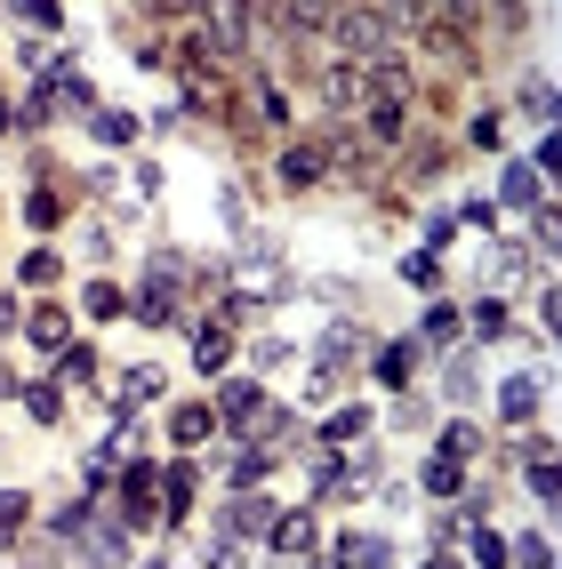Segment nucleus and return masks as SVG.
I'll use <instances>...</instances> for the list:
<instances>
[{
  "label": "nucleus",
  "instance_id": "79ce46f5",
  "mask_svg": "<svg viewBox=\"0 0 562 569\" xmlns=\"http://www.w3.org/2000/svg\"><path fill=\"white\" fill-rule=\"evenodd\" d=\"M249 353H257V369H282V361H289L297 346H282V337H257V346H249Z\"/></svg>",
  "mask_w": 562,
  "mask_h": 569
},
{
  "label": "nucleus",
  "instance_id": "393cba45",
  "mask_svg": "<svg viewBox=\"0 0 562 569\" xmlns=\"http://www.w3.org/2000/svg\"><path fill=\"white\" fill-rule=\"evenodd\" d=\"M24 337H32V346H49V353H57V346H72V329H65V313H57V306L32 313V321H24Z\"/></svg>",
  "mask_w": 562,
  "mask_h": 569
},
{
  "label": "nucleus",
  "instance_id": "37998d69",
  "mask_svg": "<svg viewBox=\"0 0 562 569\" xmlns=\"http://www.w3.org/2000/svg\"><path fill=\"white\" fill-rule=\"evenodd\" d=\"M426 337H459V306H434L426 313Z\"/></svg>",
  "mask_w": 562,
  "mask_h": 569
},
{
  "label": "nucleus",
  "instance_id": "e433bc0d",
  "mask_svg": "<svg viewBox=\"0 0 562 569\" xmlns=\"http://www.w3.org/2000/svg\"><path fill=\"white\" fill-rule=\"evenodd\" d=\"M57 217H65V201L49 193V184H41V193H32V201H24V224H41V233H49V224H57Z\"/></svg>",
  "mask_w": 562,
  "mask_h": 569
},
{
  "label": "nucleus",
  "instance_id": "ea45409f",
  "mask_svg": "<svg viewBox=\"0 0 562 569\" xmlns=\"http://www.w3.org/2000/svg\"><path fill=\"white\" fill-rule=\"evenodd\" d=\"M450 241H459V217L434 209V217H426V249H450Z\"/></svg>",
  "mask_w": 562,
  "mask_h": 569
},
{
  "label": "nucleus",
  "instance_id": "a878e982",
  "mask_svg": "<svg viewBox=\"0 0 562 569\" xmlns=\"http://www.w3.org/2000/svg\"><path fill=\"white\" fill-rule=\"evenodd\" d=\"M522 489H531V498H539V506L554 498V449H546V441L531 449V466H522Z\"/></svg>",
  "mask_w": 562,
  "mask_h": 569
},
{
  "label": "nucleus",
  "instance_id": "39448f33",
  "mask_svg": "<svg viewBox=\"0 0 562 569\" xmlns=\"http://www.w3.org/2000/svg\"><path fill=\"white\" fill-rule=\"evenodd\" d=\"M81 561L89 569H121L129 561V521L121 513H89L81 521Z\"/></svg>",
  "mask_w": 562,
  "mask_h": 569
},
{
  "label": "nucleus",
  "instance_id": "473e14b6",
  "mask_svg": "<svg viewBox=\"0 0 562 569\" xmlns=\"http://www.w3.org/2000/svg\"><path fill=\"white\" fill-rule=\"evenodd\" d=\"M89 137H97V144H129L137 121H129V112H89Z\"/></svg>",
  "mask_w": 562,
  "mask_h": 569
},
{
  "label": "nucleus",
  "instance_id": "f8f14e48",
  "mask_svg": "<svg viewBox=\"0 0 562 569\" xmlns=\"http://www.w3.org/2000/svg\"><path fill=\"white\" fill-rule=\"evenodd\" d=\"M49 104H57V112H97V81H89V72H72V64H57Z\"/></svg>",
  "mask_w": 562,
  "mask_h": 569
},
{
  "label": "nucleus",
  "instance_id": "72a5a7b5",
  "mask_svg": "<svg viewBox=\"0 0 562 569\" xmlns=\"http://www.w3.org/2000/svg\"><path fill=\"white\" fill-rule=\"evenodd\" d=\"M81 297H89V313H97V321H121V313H129V297L112 289V281H89Z\"/></svg>",
  "mask_w": 562,
  "mask_h": 569
},
{
  "label": "nucleus",
  "instance_id": "dca6fc26",
  "mask_svg": "<svg viewBox=\"0 0 562 569\" xmlns=\"http://www.w3.org/2000/svg\"><path fill=\"white\" fill-rule=\"evenodd\" d=\"M266 538H274V553H282V561L314 553V513H274V529H266Z\"/></svg>",
  "mask_w": 562,
  "mask_h": 569
},
{
  "label": "nucleus",
  "instance_id": "0eeeda50",
  "mask_svg": "<svg viewBox=\"0 0 562 569\" xmlns=\"http://www.w3.org/2000/svg\"><path fill=\"white\" fill-rule=\"evenodd\" d=\"M539 409H546V386H539L531 369H514L506 386H499V417H506V426H531Z\"/></svg>",
  "mask_w": 562,
  "mask_h": 569
},
{
  "label": "nucleus",
  "instance_id": "6ab92c4d",
  "mask_svg": "<svg viewBox=\"0 0 562 569\" xmlns=\"http://www.w3.org/2000/svg\"><path fill=\"white\" fill-rule=\"evenodd\" d=\"M194 489H201L194 466H169V473H161V513H169V521H177V513H194Z\"/></svg>",
  "mask_w": 562,
  "mask_h": 569
},
{
  "label": "nucleus",
  "instance_id": "4468645a",
  "mask_svg": "<svg viewBox=\"0 0 562 569\" xmlns=\"http://www.w3.org/2000/svg\"><path fill=\"white\" fill-rule=\"evenodd\" d=\"M266 409V386H257V377H234V386L217 393V426H241V417H257Z\"/></svg>",
  "mask_w": 562,
  "mask_h": 569
},
{
  "label": "nucleus",
  "instance_id": "2eb2a0df",
  "mask_svg": "<svg viewBox=\"0 0 562 569\" xmlns=\"http://www.w3.org/2000/svg\"><path fill=\"white\" fill-rule=\"evenodd\" d=\"M249 121H266V129L289 121V89L274 81V72H257V81H249Z\"/></svg>",
  "mask_w": 562,
  "mask_h": 569
},
{
  "label": "nucleus",
  "instance_id": "412c9836",
  "mask_svg": "<svg viewBox=\"0 0 562 569\" xmlns=\"http://www.w3.org/2000/svg\"><path fill=\"white\" fill-rule=\"evenodd\" d=\"M459 489H466V458H442L434 449L426 458V498H459Z\"/></svg>",
  "mask_w": 562,
  "mask_h": 569
},
{
  "label": "nucleus",
  "instance_id": "7ed1b4c3",
  "mask_svg": "<svg viewBox=\"0 0 562 569\" xmlns=\"http://www.w3.org/2000/svg\"><path fill=\"white\" fill-rule=\"evenodd\" d=\"M329 153H337V137H297V144H282V184L289 193H306V184H322L329 177Z\"/></svg>",
  "mask_w": 562,
  "mask_h": 569
},
{
  "label": "nucleus",
  "instance_id": "7c9ffc66",
  "mask_svg": "<svg viewBox=\"0 0 562 569\" xmlns=\"http://www.w3.org/2000/svg\"><path fill=\"white\" fill-rule=\"evenodd\" d=\"M499 193H506L514 209H531V201H539V169H531V161H514V169H506V184H499Z\"/></svg>",
  "mask_w": 562,
  "mask_h": 569
},
{
  "label": "nucleus",
  "instance_id": "a19ab883",
  "mask_svg": "<svg viewBox=\"0 0 562 569\" xmlns=\"http://www.w3.org/2000/svg\"><path fill=\"white\" fill-rule=\"evenodd\" d=\"M24 281H32V289H49V281H57V257H49V249H32V257H24Z\"/></svg>",
  "mask_w": 562,
  "mask_h": 569
},
{
  "label": "nucleus",
  "instance_id": "9d476101",
  "mask_svg": "<svg viewBox=\"0 0 562 569\" xmlns=\"http://www.w3.org/2000/svg\"><path fill=\"white\" fill-rule=\"evenodd\" d=\"M209 433H217V409H209V401H177V409H169V441H177V449H201Z\"/></svg>",
  "mask_w": 562,
  "mask_h": 569
},
{
  "label": "nucleus",
  "instance_id": "c85d7f7f",
  "mask_svg": "<svg viewBox=\"0 0 562 569\" xmlns=\"http://www.w3.org/2000/svg\"><path fill=\"white\" fill-rule=\"evenodd\" d=\"M466 546H474V569H506V561H514L506 538H499V529H482V521H474V538H466Z\"/></svg>",
  "mask_w": 562,
  "mask_h": 569
},
{
  "label": "nucleus",
  "instance_id": "423d86ee",
  "mask_svg": "<svg viewBox=\"0 0 562 569\" xmlns=\"http://www.w3.org/2000/svg\"><path fill=\"white\" fill-rule=\"evenodd\" d=\"M369 104V64H346L337 57L329 72H322V112H362Z\"/></svg>",
  "mask_w": 562,
  "mask_h": 569
},
{
  "label": "nucleus",
  "instance_id": "f257e3e1",
  "mask_svg": "<svg viewBox=\"0 0 562 569\" xmlns=\"http://www.w3.org/2000/svg\"><path fill=\"white\" fill-rule=\"evenodd\" d=\"M329 49L346 64H378V57H402V17L378 9V0H337V17L322 24Z\"/></svg>",
  "mask_w": 562,
  "mask_h": 569
},
{
  "label": "nucleus",
  "instance_id": "aec40b11",
  "mask_svg": "<svg viewBox=\"0 0 562 569\" xmlns=\"http://www.w3.org/2000/svg\"><path fill=\"white\" fill-rule=\"evenodd\" d=\"M57 386H97V346H57Z\"/></svg>",
  "mask_w": 562,
  "mask_h": 569
},
{
  "label": "nucleus",
  "instance_id": "bb28decb",
  "mask_svg": "<svg viewBox=\"0 0 562 569\" xmlns=\"http://www.w3.org/2000/svg\"><path fill=\"white\" fill-rule=\"evenodd\" d=\"M362 426H369V409H337V417H322V441L346 449V441H362Z\"/></svg>",
  "mask_w": 562,
  "mask_h": 569
},
{
  "label": "nucleus",
  "instance_id": "f3484780",
  "mask_svg": "<svg viewBox=\"0 0 562 569\" xmlns=\"http://www.w3.org/2000/svg\"><path fill=\"white\" fill-rule=\"evenodd\" d=\"M402 129H410V97H378V104H369V144H402Z\"/></svg>",
  "mask_w": 562,
  "mask_h": 569
},
{
  "label": "nucleus",
  "instance_id": "4c0bfd02",
  "mask_svg": "<svg viewBox=\"0 0 562 569\" xmlns=\"http://www.w3.org/2000/svg\"><path fill=\"white\" fill-rule=\"evenodd\" d=\"M474 441H482V433L459 417V426H442V458H474Z\"/></svg>",
  "mask_w": 562,
  "mask_h": 569
},
{
  "label": "nucleus",
  "instance_id": "a211bd4d",
  "mask_svg": "<svg viewBox=\"0 0 562 569\" xmlns=\"http://www.w3.org/2000/svg\"><path fill=\"white\" fill-rule=\"evenodd\" d=\"M362 353V329L354 321H329V337H322V346H314V361H322V377L337 369V361H354Z\"/></svg>",
  "mask_w": 562,
  "mask_h": 569
},
{
  "label": "nucleus",
  "instance_id": "4be33fe9",
  "mask_svg": "<svg viewBox=\"0 0 562 569\" xmlns=\"http://www.w3.org/2000/svg\"><path fill=\"white\" fill-rule=\"evenodd\" d=\"M225 529H274V498H257V489H241V498L225 506Z\"/></svg>",
  "mask_w": 562,
  "mask_h": 569
},
{
  "label": "nucleus",
  "instance_id": "cd10ccee",
  "mask_svg": "<svg viewBox=\"0 0 562 569\" xmlns=\"http://www.w3.org/2000/svg\"><path fill=\"white\" fill-rule=\"evenodd\" d=\"M17 401L32 409V426H57V409H65V393H57V386H17Z\"/></svg>",
  "mask_w": 562,
  "mask_h": 569
},
{
  "label": "nucleus",
  "instance_id": "a18cd8bd",
  "mask_svg": "<svg viewBox=\"0 0 562 569\" xmlns=\"http://www.w3.org/2000/svg\"><path fill=\"white\" fill-rule=\"evenodd\" d=\"M418 569H459V561H450V553H426V561H418Z\"/></svg>",
  "mask_w": 562,
  "mask_h": 569
},
{
  "label": "nucleus",
  "instance_id": "ddd939ff",
  "mask_svg": "<svg viewBox=\"0 0 562 569\" xmlns=\"http://www.w3.org/2000/svg\"><path fill=\"white\" fill-rule=\"evenodd\" d=\"M225 361H234V329H225V321H201V329H194V369L217 377Z\"/></svg>",
  "mask_w": 562,
  "mask_h": 569
},
{
  "label": "nucleus",
  "instance_id": "c756f323",
  "mask_svg": "<svg viewBox=\"0 0 562 569\" xmlns=\"http://www.w3.org/2000/svg\"><path fill=\"white\" fill-rule=\"evenodd\" d=\"M506 553H514L522 569H554V538H546V529H531V538H514Z\"/></svg>",
  "mask_w": 562,
  "mask_h": 569
},
{
  "label": "nucleus",
  "instance_id": "c03bdc74",
  "mask_svg": "<svg viewBox=\"0 0 562 569\" xmlns=\"http://www.w3.org/2000/svg\"><path fill=\"white\" fill-rule=\"evenodd\" d=\"M241 561H249L241 546H209V569H241Z\"/></svg>",
  "mask_w": 562,
  "mask_h": 569
},
{
  "label": "nucleus",
  "instance_id": "20e7f679",
  "mask_svg": "<svg viewBox=\"0 0 562 569\" xmlns=\"http://www.w3.org/2000/svg\"><path fill=\"white\" fill-rule=\"evenodd\" d=\"M154 513H161V466L154 458H129V473H121V521L145 529Z\"/></svg>",
  "mask_w": 562,
  "mask_h": 569
},
{
  "label": "nucleus",
  "instance_id": "9b49d317",
  "mask_svg": "<svg viewBox=\"0 0 562 569\" xmlns=\"http://www.w3.org/2000/svg\"><path fill=\"white\" fill-rule=\"evenodd\" d=\"M329 498H337V506H346V498H362V481H354V466L337 458V449L314 466V506H329Z\"/></svg>",
  "mask_w": 562,
  "mask_h": 569
},
{
  "label": "nucleus",
  "instance_id": "6e6552de",
  "mask_svg": "<svg viewBox=\"0 0 562 569\" xmlns=\"http://www.w3.org/2000/svg\"><path fill=\"white\" fill-rule=\"evenodd\" d=\"M369 377L402 393L410 377H418V337H394V346H378V353H369Z\"/></svg>",
  "mask_w": 562,
  "mask_h": 569
},
{
  "label": "nucleus",
  "instance_id": "5701e85b",
  "mask_svg": "<svg viewBox=\"0 0 562 569\" xmlns=\"http://www.w3.org/2000/svg\"><path fill=\"white\" fill-rule=\"evenodd\" d=\"M32 521V498H24V489H0V553H9L17 546V529Z\"/></svg>",
  "mask_w": 562,
  "mask_h": 569
},
{
  "label": "nucleus",
  "instance_id": "1a4fd4ad",
  "mask_svg": "<svg viewBox=\"0 0 562 569\" xmlns=\"http://www.w3.org/2000/svg\"><path fill=\"white\" fill-rule=\"evenodd\" d=\"M394 561V546L386 538H369V529H354V538H337L329 546V569H386Z\"/></svg>",
  "mask_w": 562,
  "mask_h": 569
},
{
  "label": "nucleus",
  "instance_id": "2f4dec72",
  "mask_svg": "<svg viewBox=\"0 0 562 569\" xmlns=\"http://www.w3.org/2000/svg\"><path fill=\"white\" fill-rule=\"evenodd\" d=\"M402 281H410V289H434V281H442V257H434V249H410V257H402Z\"/></svg>",
  "mask_w": 562,
  "mask_h": 569
},
{
  "label": "nucleus",
  "instance_id": "58836bf2",
  "mask_svg": "<svg viewBox=\"0 0 562 569\" xmlns=\"http://www.w3.org/2000/svg\"><path fill=\"white\" fill-rule=\"evenodd\" d=\"M474 386H482V377H474V353L459 346V361H450V393H459V401H474Z\"/></svg>",
  "mask_w": 562,
  "mask_h": 569
},
{
  "label": "nucleus",
  "instance_id": "c9c22d12",
  "mask_svg": "<svg viewBox=\"0 0 562 569\" xmlns=\"http://www.w3.org/2000/svg\"><path fill=\"white\" fill-rule=\"evenodd\" d=\"M9 9H17L24 24H41V32H65V9H57V0H9Z\"/></svg>",
  "mask_w": 562,
  "mask_h": 569
},
{
  "label": "nucleus",
  "instance_id": "f03ea898",
  "mask_svg": "<svg viewBox=\"0 0 562 569\" xmlns=\"http://www.w3.org/2000/svg\"><path fill=\"white\" fill-rule=\"evenodd\" d=\"M201 32H194V41L209 49V57H241L249 49V32H257V0H201Z\"/></svg>",
  "mask_w": 562,
  "mask_h": 569
},
{
  "label": "nucleus",
  "instance_id": "f704fd0d",
  "mask_svg": "<svg viewBox=\"0 0 562 569\" xmlns=\"http://www.w3.org/2000/svg\"><path fill=\"white\" fill-rule=\"evenodd\" d=\"M137 401H161V369H129L121 377V409H137Z\"/></svg>",
  "mask_w": 562,
  "mask_h": 569
},
{
  "label": "nucleus",
  "instance_id": "b1692460",
  "mask_svg": "<svg viewBox=\"0 0 562 569\" xmlns=\"http://www.w3.org/2000/svg\"><path fill=\"white\" fill-rule=\"evenodd\" d=\"M514 112H522V121H554V81H522L514 89Z\"/></svg>",
  "mask_w": 562,
  "mask_h": 569
}]
</instances>
